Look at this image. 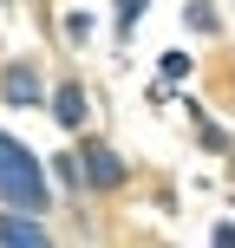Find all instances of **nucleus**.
Segmentation results:
<instances>
[{"label":"nucleus","mask_w":235,"mask_h":248,"mask_svg":"<svg viewBox=\"0 0 235 248\" xmlns=\"http://www.w3.org/2000/svg\"><path fill=\"white\" fill-rule=\"evenodd\" d=\"M209 242H216V248H235V222H216V229H209Z\"/></svg>","instance_id":"obj_11"},{"label":"nucleus","mask_w":235,"mask_h":248,"mask_svg":"<svg viewBox=\"0 0 235 248\" xmlns=\"http://www.w3.org/2000/svg\"><path fill=\"white\" fill-rule=\"evenodd\" d=\"M78 176H85L92 196H111V189H124L131 170H124V157L105 144V137H85V131H78Z\"/></svg>","instance_id":"obj_2"},{"label":"nucleus","mask_w":235,"mask_h":248,"mask_svg":"<svg viewBox=\"0 0 235 248\" xmlns=\"http://www.w3.org/2000/svg\"><path fill=\"white\" fill-rule=\"evenodd\" d=\"M144 7L150 0H118V39H131V26L144 20Z\"/></svg>","instance_id":"obj_10"},{"label":"nucleus","mask_w":235,"mask_h":248,"mask_svg":"<svg viewBox=\"0 0 235 248\" xmlns=\"http://www.w3.org/2000/svg\"><path fill=\"white\" fill-rule=\"evenodd\" d=\"M0 105H7V111L46 105V72H39V59H7L0 65Z\"/></svg>","instance_id":"obj_3"},{"label":"nucleus","mask_w":235,"mask_h":248,"mask_svg":"<svg viewBox=\"0 0 235 248\" xmlns=\"http://www.w3.org/2000/svg\"><path fill=\"white\" fill-rule=\"evenodd\" d=\"M0 209H52V189H46V163L20 144L13 131H0Z\"/></svg>","instance_id":"obj_1"},{"label":"nucleus","mask_w":235,"mask_h":248,"mask_svg":"<svg viewBox=\"0 0 235 248\" xmlns=\"http://www.w3.org/2000/svg\"><path fill=\"white\" fill-rule=\"evenodd\" d=\"M183 26H189V33H203V39H209V33H222V20H216V7H209V0H183Z\"/></svg>","instance_id":"obj_6"},{"label":"nucleus","mask_w":235,"mask_h":248,"mask_svg":"<svg viewBox=\"0 0 235 248\" xmlns=\"http://www.w3.org/2000/svg\"><path fill=\"white\" fill-rule=\"evenodd\" d=\"M92 26H98V20H92L85 7H72V13H65V39H72V46H85V39H92Z\"/></svg>","instance_id":"obj_9"},{"label":"nucleus","mask_w":235,"mask_h":248,"mask_svg":"<svg viewBox=\"0 0 235 248\" xmlns=\"http://www.w3.org/2000/svg\"><path fill=\"white\" fill-rule=\"evenodd\" d=\"M0 242L7 248H46L52 229H46V216H33V209H0Z\"/></svg>","instance_id":"obj_5"},{"label":"nucleus","mask_w":235,"mask_h":248,"mask_svg":"<svg viewBox=\"0 0 235 248\" xmlns=\"http://www.w3.org/2000/svg\"><path fill=\"white\" fill-rule=\"evenodd\" d=\"M52 176H59L65 189H85V176H78V150H59V157H52Z\"/></svg>","instance_id":"obj_8"},{"label":"nucleus","mask_w":235,"mask_h":248,"mask_svg":"<svg viewBox=\"0 0 235 248\" xmlns=\"http://www.w3.org/2000/svg\"><path fill=\"white\" fill-rule=\"evenodd\" d=\"M189 72H196V59H189V52H163V59H157V78H170V85H183Z\"/></svg>","instance_id":"obj_7"},{"label":"nucleus","mask_w":235,"mask_h":248,"mask_svg":"<svg viewBox=\"0 0 235 248\" xmlns=\"http://www.w3.org/2000/svg\"><path fill=\"white\" fill-rule=\"evenodd\" d=\"M46 111H52V124H59L65 137H78L92 124V98H85V85H78V78H65L59 92H46Z\"/></svg>","instance_id":"obj_4"}]
</instances>
